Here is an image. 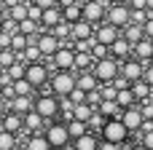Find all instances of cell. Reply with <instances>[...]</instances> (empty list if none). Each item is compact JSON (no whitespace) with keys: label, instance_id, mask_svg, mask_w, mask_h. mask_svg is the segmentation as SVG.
<instances>
[{"label":"cell","instance_id":"obj_18","mask_svg":"<svg viewBox=\"0 0 153 150\" xmlns=\"http://www.w3.org/2000/svg\"><path fill=\"white\" fill-rule=\"evenodd\" d=\"M121 35H124V38H126V40L134 46V43H140V40L145 38V27H143V24H134V21H129V24L121 30Z\"/></svg>","mask_w":153,"mask_h":150},{"label":"cell","instance_id":"obj_4","mask_svg":"<svg viewBox=\"0 0 153 150\" xmlns=\"http://www.w3.org/2000/svg\"><path fill=\"white\" fill-rule=\"evenodd\" d=\"M59 110H62V105H59V99H56L54 91H51V94H43V97H35V113H40L46 121L56 118Z\"/></svg>","mask_w":153,"mask_h":150},{"label":"cell","instance_id":"obj_43","mask_svg":"<svg viewBox=\"0 0 153 150\" xmlns=\"http://www.w3.org/2000/svg\"><path fill=\"white\" fill-rule=\"evenodd\" d=\"M140 142H143L145 148H151V150H153V132H148V134H143V140H140Z\"/></svg>","mask_w":153,"mask_h":150},{"label":"cell","instance_id":"obj_44","mask_svg":"<svg viewBox=\"0 0 153 150\" xmlns=\"http://www.w3.org/2000/svg\"><path fill=\"white\" fill-rule=\"evenodd\" d=\"M143 27H145V38H151V40H153V16L143 24Z\"/></svg>","mask_w":153,"mask_h":150},{"label":"cell","instance_id":"obj_50","mask_svg":"<svg viewBox=\"0 0 153 150\" xmlns=\"http://www.w3.org/2000/svg\"><path fill=\"white\" fill-rule=\"evenodd\" d=\"M129 150H151V148H145V145L140 142V145H132V148H129Z\"/></svg>","mask_w":153,"mask_h":150},{"label":"cell","instance_id":"obj_54","mask_svg":"<svg viewBox=\"0 0 153 150\" xmlns=\"http://www.w3.org/2000/svg\"><path fill=\"white\" fill-rule=\"evenodd\" d=\"M78 3H86V0H78Z\"/></svg>","mask_w":153,"mask_h":150},{"label":"cell","instance_id":"obj_36","mask_svg":"<svg viewBox=\"0 0 153 150\" xmlns=\"http://www.w3.org/2000/svg\"><path fill=\"white\" fill-rule=\"evenodd\" d=\"M38 27H40V21H35L30 16L19 21V32H24V35H38Z\"/></svg>","mask_w":153,"mask_h":150},{"label":"cell","instance_id":"obj_31","mask_svg":"<svg viewBox=\"0 0 153 150\" xmlns=\"http://www.w3.org/2000/svg\"><path fill=\"white\" fill-rule=\"evenodd\" d=\"M67 129H70V137H73V140H78L81 134H86V132H89V123H86V121L73 118V121H67Z\"/></svg>","mask_w":153,"mask_h":150},{"label":"cell","instance_id":"obj_23","mask_svg":"<svg viewBox=\"0 0 153 150\" xmlns=\"http://www.w3.org/2000/svg\"><path fill=\"white\" fill-rule=\"evenodd\" d=\"M97 110H100V113H102L105 118H116V115H121V110H124V107H121V105H118L116 99H102Z\"/></svg>","mask_w":153,"mask_h":150},{"label":"cell","instance_id":"obj_48","mask_svg":"<svg viewBox=\"0 0 153 150\" xmlns=\"http://www.w3.org/2000/svg\"><path fill=\"white\" fill-rule=\"evenodd\" d=\"M5 16H8V13H5V8L0 5V30H3V21H5Z\"/></svg>","mask_w":153,"mask_h":150},{"label":"cell","instance_id":"obj_5","mask_svg":"<svg viewBox=\"0 0 153 150\" xmlns=\"http://www.w3.org/2000/svg\"><path fill=\"white\" fill-rule=\"evenodd\" d=\"M105 21H110V24H116V27L124 30V27L132 21V8H129V3H113V5H108Z\"/></svg>","mask_w":153,"mask_h":150},{"label":"cell","instance_id":"obj_21","mask_svg":"<svg viewBox=\"0 0 153 150\" xmlns=\"http://www.w3.org/2000/svg\"><path fill=\"white\" fill-rule=\"evenodd\" d=\"M102 83H100V78L94 75V72H78V89H83V91H94V89H100Z\"/></svg>","mask_w":153,"mask_h":150},{"label":"cell","instance_id":"obj_13","mask_svg":"<svg viewBox=\"0 0 153 150\" xmlns=\"http://www.w3.org/2000/svg\"><path fill=\"white\" fill-rule=\"evenodd\" d=\"M94 30H97V24L81 19V21L73 24V35H70V40H89V38H94Z\"/></svg>","mask_w":153,"mask_h":150},{"label":"cell","instance_id":"obj_20","mask_svg":"<svg viewBox=\"0 0 153 150\" xmlns=\"http://www.w3.org/2000/svg\"><path fill=\"white\" fill-rule=\"evenodd\" d=\"M132 91H134L137 102H145V99H151V97H153V86L148 83V81H145V78L134 81V83H132Z\"/></svg>","mask_w":153,"mask_h":150},{"label":"cell","instance_id":"obj_19","mask_svg":"<svg viewBox=\"0 0 153 150\" xmlns=\"http://www.w3.org/2000/svg\"><path fill=\"white\" fill-rule=\"evenodd\" d=\"M94 54L91 51H75V70L78 72H86V70H94Z\"/></svg>","mask_w":153,"mask_h":150},{"label":"cell","instance_id":"obj_24","mask_svg":"<svg viewBox=\"0 0 153 150\" xmlns=\"http://www.w3.org/2000/svg\"><path fill=\"white\" fill-rule=\"evenodd\" d=\"M43 115L40 113H35V110H30V113H24V129L27 132H32V134H38V129L43 126Z\"/></svg>","mask_w":153,"mask_h":150},{"label":"cell","instance_id":"obj_34","mask_svg":"<svg viewBox=\"0 0 153 150\" xmlns=\"http://www.w3.org/2000/svg\"><path fill=\"white\" fill-rule=\"evenodd\" d=\"M51 32H54L59 40H70V35H73V24H70V21H59L56 27H51Z\"/></svg>","mask_w":153,"mask_h":150},{"label":"cell","instance_id":"obj_51","mask_svg":"<svg viewBox=\"0 0 153 150\" xmlns=\"http://www.w3.org/2000/svg\"><path fill=\"white\" fill-rule=\"evenodd\" d=\"M54 150H75V148H70V145H65V148H54Z\"/></svg>","mask_w":153,"mask_h":150},{"label":"cell","instance_id":"obj_37","mask_svg":"<svg viewBox=\"0 0 153 150\" xmlns=\"http://www.w3.org/2000/svg\"><path fill=\"white\" fill-rule=\"evenodd\" d=\"M24 72H27V62H16V64H11L8 67V75H11V81H19V78H24Z\"/></svg>","mask_w":153,"mask_h":150},{"label":"cell","instance_id":"obj_7","mask_svg":"<svg viewBox=\"0 0 153 150\" xmlns=\"http://www.w3.org/2000/svg\"><path fill=\"white\" fill-rule=\"evenodd\" d=\"M145 67H148V64H145L143 59H137V56L132 54L129 59H124V62H121V75H126V78H129V81L134 83V81L145 78Z\"/></svg>","mask_w":153,"mask_h":150},{"label":"cell","instance_id":"obj_33","mask_svg":"<svg viewBox=\"0 0 153 150\" xmlns=\"http://www.w3.org/2000/svg\"><path fill=\"white\" fill-rule=\"evenodd\" d=\"M16 148V134L8 129H0V150H13Z\"/></svg>","mask_w":153,"mask_h":150},{"label":"cell","instance_id":"obj_8","mask_svg":"<svg viewBox=\"0 0 153 150\" xmlns=\"http://www.w3.org/2000/svg\"><path fill=\"white\" fill-rule=\"evenodd\" d=\"M51 59V64H54V70H75V48H67V46H62L54 56H48Z\"/></svg>","mask_w":153,"mask_h":150},{"label":"cell","instance_id":"obj_14","mask_svg":"<svg viewBox=\"0 0 153 150\" xmlns=\"http://www.w3.org/2000/svg\"><path fill=\"white\" fill-rule=\"evenodd\" d=\"M132 54H134V46H132V43H129V40H126L124 35H121V38H118V40H116V43L110 46V56H116L118 62L129 59Z\"/></svg>","mask_w":153,"mask_h":150},{"label":"cell","instance_id":"obj_2","mask_svg":"<svg viewBox=\"0 0 153 150\" xmlns=\"http://www.w3.org/2000/svg\"><path fill=\"white\" fill-rule=\"evenodd\" d=\"M102 140H110V142H116V145H124V142L129 140V126L121 121V115L105 121V126H102Z\"/></svg>","mask_w":153,"mask_h":150},{"label":"cell","instance_id":"obj_49","mask_svg":"<svg viewBox=\"0 0 153 150\" xmlns=\"http://www.w3.org/2000/svg\"><path fill=\"white\" fill-rule=\"evenodd\" d=\"M5 105H8V102H5V99H3V97H0V118H3V115H5Z\"/></svg>","mask_w":153,"mask_h":150},{"label":"cell","instance_id":"obj_32","mask_svg":"<svg viewBox=\"0 0 153 150\" xmlns=\"http://www.w3.org/2000/svg\"><path fill=\"white\" fill-rule=\"evenodd\" d=\"M40 56H43V51L38 48V43H30V46L22 51V62H27V64H30V62H38Z\"/></svg>","mask_w":153,"mask_h":150},{"label":"cell","instance_id":"obj_6","mask_svg":"<svg viewBox=\"0 0 153 150\" xmlns=\"http://www.w3.org/2000/svg\"><path fill=\"white\" fill-rule=\"evenodd\" d=\"M46 137H48V142H51V148H65V145H70V129H67V123H48V129H46Z\"/></svg>","mask_w":153,"mask_h":150},{"label":"cell","instance_id":"obj_40","mask_svg":"<svg viewBox=\"0 0 153 150\" xmlns=\"http://www.w3.org/2000/svg\"><path fill=\"white\" fill-rule=\"evenodd\" d=\"M0 97H3L5 102H11V99L16 97V86H13V83H5V86H0Z\"/></svg>","mask_w":153,"mask_h":150},{"label":"cell","instance_id":"obj_39","mask_svg":"<svg viewBox=\"0 0 153 150\" xmlns=\"http://www.w3.org/2000/svg\"><path fill=\"white\" fill-rule=\"evenodd\" d=\"M91 54H94V59H105V56H110V46H105V43L94 40V46H91Z\"/></svg>","mask_w":153,"mask_h":150},{"label":"cell","instance_id":"obj_46","mask_svg":"<svg viewBox=\"0 0 153 150\" xmlns=\"http://www.w3.org/2000/svg\"><path fill=\"white\" fill-rule=\"evenodd\" d=\"M16 3H22V0H0L3 8H11V5H16Z\"/></svg>","mask_w":153,"mask_h":150},{"label":"cell","instance_id":"obj_26","mask_svg":"<svg viewBox=\"0 0 153 150\" xmlns=\"http://www.w3.org/2000/svg\"><path fill=\"white\" fill-rule=\"evenodd\" d=\"M62 13H65V21L75 24V21L83 19V3H73V5H67V8H62Z\"/></svg>","mask_w":153,"mask_h":150},{"label":"cell","instance_id":"obj_12","mask_svg":"<svg viewBox=\"0 0 153 150\" xmlns=\"http://www.w3.org/2000/svg\"><path fill=\"white\" fill-rule=\"evenodd\" d=\"M38 48L43 51V56H54L59 48H62V40L48 30V32H43V35H38Z\"/></svg>","mask_w":153,"mask_h":150},{"label":"cell","instance_id":"obj_38","mask_svg":"<svg viewBox=\"0 0 153 150\" xmlns=\"http://www.w3.org/2000/svg\"><path fill=\"white\" fill-rule=\"evenodd\" d=\"M13 86H16V94H24V97H32V91H35V86H32L27 78H19V81H13Z\"/></svg>","mask_w":153,"mask_h":150},{"label":"cell","instance_id":"obj_25","mask_svg":"<svg viewBox=\"0 0 153 150\" xmlns=\"http://www.w3.org/2000/svg\"><path fill=\"white\" fill-rule=\"evenodd\" d=\"M22 126H24V115L13 113V110H11L8 115H3V129H8V132H13V134H16Z\"/></svg>","mask_w":153,"mask_h":150},{"label":"cell","instance_id":"obj_30","mask_svg":"<svg viewBox=\"0 0 153 150\" xmlns=\"http://www.w3.org/2000/svg\"><path fill=\"white\" fill-rule=\"evenodd\" d=\"M116 102H118L121 107H132V105H137V97H134L132 86H129V89H118V97H116Z\"/></svg>","mask_w":153,"mask_h":150},{"label":"cell","instance_id":"obj_10","mask_svg":"<svg viewBox=\"0 0 153 150\" xmlns=\"http://www.w3.org/2000/svg\"><path fill=\"white\" fill-rule=\"evenodd\" d=\"M24 78L38 89V86H46V83H48V70H46V64H40V62H30Z\"/></svg>","mask_w":153,"mask_h":150},{"label":"cell","instance_id":"obj_45","mask_svg":"<svg viewBox=\"0 0 153 150\" xmlns=\"http://www.w3.org/2000/svg\"><path fill=\"white\" fill-rule=\"evenodd\" d=\"M145 81L153 86V62H148V67H145Z\"/></svg>","mask_w":153,"mask_h":150},{"label":"cell","instance_id":"obj_3","mask_svg":"<svg viewBox=\"0 0 153 150\" xmlns=\"http://www.w3.org/2000/svg\"><path fill=\"white\" fill-rule=\"evenodd\" d=\"M48 86H51V91H54L56 97H67V94L78 86V75H73L70 70H56L54 78L48 81Z\"/></svg>","mask_w":153,"mask_h":150},{"label":"cell","instance_id":"obj_47","mask_svg":"<svg viewBox=\"0 0 153 150\" xmlns=\"http://www.w3.org/2000/svg\"><path fill=\"white\" fill-rule=\"evenodd\" d=\"M73 3H78V0H59V8H67V5H73Z\"/></svg>","mask_w":153,"mask_h":150},{"label":"cell","instance_id":"obj_55","mask_svg":"<svg viewBox=\"0 0 153 150\" xmlns=\"http://www.w3.org/2000/svg\"><path fill=\"white\" fill-rule=\"evenodd\" d=\"M24 3H30V0H24Z\"/></svg>","mask_w":153,"mask_h":150},{"label":"cell","instance_id":"obj_27","mask_svg":"<svg viewBox=\"0 0 153 150\" xmlns=\"http://www.w3.org/2000/svg\"><path fill=\"white\" fill-rule=\"evenodd\" d=\"M94 110H97V107H94L91 102H78L75 110H73V115H75L78 121H86V123H89V118L94 115Z\"/></svg>","mask_w":153,"mask_h":150},{"label":"cell","instance_id":"obj_41","mask_svg":"<svg viewBox=\"0 0 153 150\" xmlns=\"http://www.w3.org/2000/svg\"><path fill=\"white\" fill-rule=\"evenodd\" d=\"M30 3H35V5H40V8H51V5H59V0H30Z\"/></svg>","mask_w":153,"mask_h":150},{"label":"cell","instance_id":"obj_53","mask_svg":"<svg viewBox=\"0 0 153 150\" xmlns=\"http://www.w3.org/2000/svg\"><path fill=\"white\" fill-rule=\"evenodd\" d=\"M148 11H153V0H148Z\"/></svg>","mask_w":153,"mask_h":150},{"label":"cell","instance_id":"obj_17","mask_svg":"<svg viewBox=\"0 0 153 150\" xmlns=\"http://www.w3.org/2000/svg\"><path fill=\"white\" fill-rule=\"evenodd\" d=\"M134 56L143 59L145 64L153 62V40H151V38H143L140 43H134Z\"/></svg>","mask_w":153,"mask_h":150},{"label":"cell","instance_id":"obj_15","mask_svg":"<svg viewBox=\"0 0 153 150\" xmlns=\"http://www.w3.org/2000/svg\"><path fill=\"white\" fill-rule=\"evenodd\" d=\"M59 21H65V13H62V8H59V5H51V8H43V16H40V24H43L46 30L56 27Z\"/></svg>","mask_w":153,"mask_h":150},{"label":"cell","instance_id":"obj_11","mask_svg":"<svg viewBox=\"0 0 153 150\" xmlns=\"http://www.w3.org/2000/svg\"><path fill=\"white\" fill-rule=\"evenodd\" d=\"M121 121L129 126V132H140V126H143V121H145V115H143V107H140V105L124 107V110H121Z\"/></svg>","mask_w":153,"mask_h":150},{"label":"cell","instance_id":"obj_29","mask_svg":"<svg viewBox=\"0 0 153 150\" xmlns=\"http://www.w3.org/2000/svg\"><path fill=\"white\" fill-rule=\"evenodd\" d=\"M27 150H54V148H51V142H48L46 134H32L27 140Z\"/></svg>","mask_w":153,"mask_h":150},{"label":"cell","instance_id":"obj_28","mask_svg":"<svg viewBox=\"0 0 153 150\" xmlns=\"http://www.w3.org/2000/svg\"><path fill=\"white\" fill-rule=\"evenodd\" d=\"M19 59H22L19 51H13V48H0V67H3V70H8V67L16 64Z\"/></svg>","mask_w":153,"mask_h":150},{"label":"cell","instance_id":"obj_16","mask_svg":"<svg viewBox=\"0 0 153 150\" xmlns=\"http://www.w3.org/2000/svg\"><path fill=\"white\" fill-rule=\"evenodd\" d=\"M8 105H11V110H13V113H19V115H24V113L35 110V99H32V97H24V94H16Z\"/></svg>","mask_w":153,"mask_h":150},{"label":"cell","instance_id":"obj_52","mask_svg":"<svg viewBox=\"0 0 153 150\" xmlns=\"http://www.w3.org/2000/svg\"><path fill=\"white\" fill-rule=\"evenodd\" d=\"M108 3H110V5H113V3H126V0H108Z\"/></svg>","mask_w":153,"mask_h":150},{"label":"cell","instance_id":"obj_9","mask_svg":"<svg viewBox=\"0 0 153 150\" xmlns=\"http://www.w3.org/2000/svg\"><path fill=\"white\" fill-rule=\"evenodd\" d=\"M94 38H97L100 43H105V46H113V43L121 38V27H116V24H110V21H102V24H97Z\"/></svg>","mask_w":153,"mask_h":150},{"label":"cell","instance_id":"obj_22","mask_svg":"<svg viewBox=\"0 0 153 150\" xmlns=\"http://www.w3.org/2000/svg\"><path fill=\"white\" fill-rule=\"evenodd\" d=\"M73 148L75 150H100V140L86 132V134H81L78 140H73Z\"/></svg>","mask_w":153,"mask_h":150},{"label":"cell","instance_id":"obj_1","mask_svg":"<svg viewBox=\"0 0 153 150\" xmlns=\"http://www.w3.org/2000/svg\"><path fill=\"white\" fill-rule=\"evenodd\" d=\"M97 78H100V83H113L118 75H121V62L116 59V56H105V59H97L94 62V70H91Z\"/></svg>","mask_w":153,"mask_h":150},{"label":"cell","instance_id":"obj_35","mask_svg":"<svg viewBox=\"0 0 153 150\" xmlns=\"http://www.w3.org/2000/svg\"><path fill=\"white\" fill-rule=\"evenodd\" d=\"M27 46H30V38H27L24 32H13V35H11V48H13V51H19V54H22Z\"/></svg>","mask_w":153,"mask_h":150},{"label":"cell","instance_id":"obj_42","mask_svg":"<svg viewBox=\"0 0 153 150\" xmlns=\"http://www.w3.org/2000/svg\"><path fill=\"white\" fill-rule=\"evenodd\" d=\"M121 145H116V142H110V140H102L100 142V150H118Z\"/></svg>","mask_w":153,"mask_h":150}]
</instances>
